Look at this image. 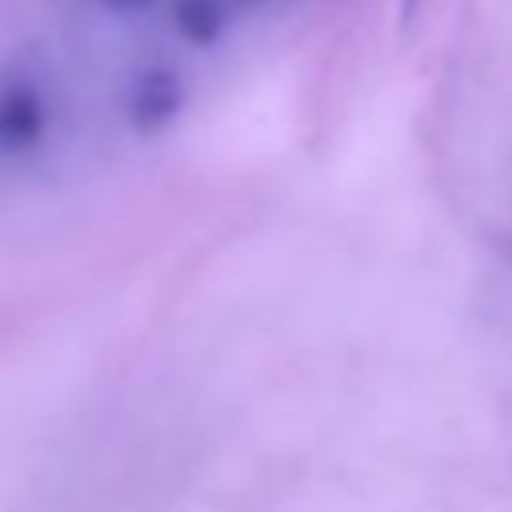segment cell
Returning a JSON list of instances; mask_svg holds the SVG:
<instances>
[{"label":"cell","mask_w":512,"mask_h":512,"mask_svg":"<svg viewBox=\"0 0 512 512\" xmlns=\"http://www.w3.org/2000/svg\"><path fill=\"white\" fill-rule=\"evenodd\" d=\"M96 4L120 20H136V16H148L152 8H160V0H96Z\"/></svg>","instance_id":"obj_4"},{"label":"cell","mask_w":512,"mask_h":512,"mask_svg":"<svg viewBox=\"0 0 512 512\" xmlns=\"http://www.w3.org/2000/svg\"><path fill=\"white\" fill-rule=\"evenodd\" d=\"M236 4H244V8H260V4H272V0H236Z\"/></svg>","instance_id":"obj_5"},{"label":"cell","mask_w":512,"mask_h":512,"mask_svg":"<svg viewBox=\"0 0 512 512\" xmlns=\"http://www.w3.org/2000/svg\"><path fill=\"white\" fill-rule=\"evenodd\" d=\"M188 104V84L172 64H144L124 88V120L136 136L168 132Z\"/></svg>","instance_id":"obj_2"},{"label":"cell","mask_w":512,"mask_h":512,"mask_svg":"<svg viewBox=\"0 0 512 512\" xmlns=\"http://www.w3.org/2000/svg\"><path fill=\"white\" fill-rule=\"evenodd\" d=\"M168 28L188 48H212L220 44L228 28V4L224 0H168Z\"/></svg>","instance_id":"obj_3"},{"label":"cell","mask_w":512,"mask_h":512,"mask_svg":"<svg viewBox=\"0 0 512 512\" xmlns=\"http://www.w3.org/2000/svg\"><path fill=\"white\" fill-rule=\"evenodd\" d=\"M52 132V100L40 80L28 72L0 76V156L24 160L48 144Z\"/></svg>","instance_id":"obj_1"}]
</instances>
